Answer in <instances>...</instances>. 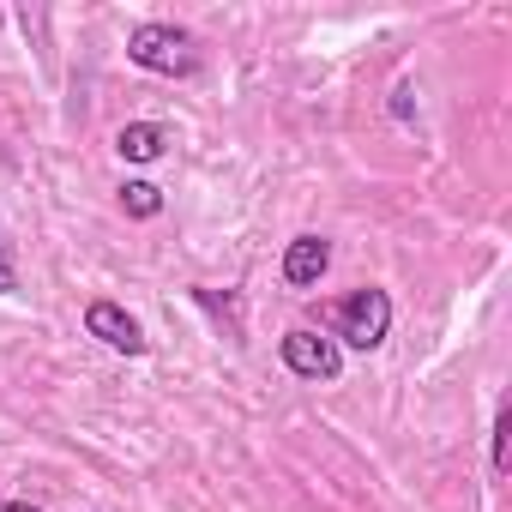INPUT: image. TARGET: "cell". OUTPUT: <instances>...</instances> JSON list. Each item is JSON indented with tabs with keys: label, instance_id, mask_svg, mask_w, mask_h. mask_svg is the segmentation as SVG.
Segmentation results:
<instances>
[{
	"label": "cell",
	"instance_id": "cell-1",
	"mask_svg": "<svg viewBox=\"0 0 512 512\" xmlns=\"http://www.w3.org/2000/svg\"><path fill=\"white\" fill-rule=\"evenodd\" d=\"M127 61L145 67V73H163V79H193L199 73V43L181 25H133Z\"/></svg>",
	"mask_w": 512,
	"mask_h": 512
},
{
	"label": "cell",
	"instance_id": "cell-2",
	"mask_svg": "<svg viewBox=\"0 0 512 512\" xmlns=\"http://www.w3.org/2000/svg\"><path fill=\"white\" fill-rule=\"evenodd\" d=\"M332 320H338V338H344L350 350H374V344H386V332H392V296L368 284V290L344 296Z\"/></svg>",
	"mask_w": 512,
	"mask_h": 512
},
{
	"label": "cell",
	"instance_id": "cell-3",
	"mask_svg": "<svg viewBox=\"0 0 512 512\" xmlns=\"http://www.w3.org/2000/svg\"><path fill=\"white\" fill-rule=\"evenodd\" d=\"M278 350H284V368L302 374V380H338V374H344V350H338V338H326V332L296 326V332H284Z\"/></svg>",
	"mask_w": 512,
	"mask_h": 512
},
{
	"label": "cell",
	"instance_id": "cell-4",
	"mask_svg": "<svg viewBox=\"0 0 512 512\" xmlns=\"http://www.w3.org/2000/svg\"><path fill=\"white\" fill-rule=\"evenodd\" d=\"M85 332H91L97 344H109L115 356H145L139 320H133L127 308H115V302H91V308H85Z\"/></svg>",
	"mask_w": 512,
	"mask_h": 512
},
{
	"label": "cell",
	"instance_id": "cell-5",
	"mask_svg": "<svg viewBox=\"0 0 512 512\" xmlns=\"http://www.w3.org/2000/svg\"><path fill=\"white\" fill-rule=\"evenodd\" d=\"M326 266H332V241H326V235H296V241H290V253H284V278H290L296 290L320 284V278H326Z\"/></svg>",
	"mask_w": 512,
	"mask_h": 512
},
{
	"label": "cell",
	"instance_id": "cell-6",
	"mask_svg": "<svg viewBox=\"0 0 512 512\" xmlns=\"http://www.w3.org/2000/svg\"><path fill=\"white\" fill-rule=\"evenodd\" d=\"M169 145H175V139H169V127H157V121H127V127L115 133V151H121L127 163H157Z\"/></svg>",
	"mask_w": 512,
	"mask_h": 512
},
{
	"label": "cell",
	"instance_id": "cell-7",
	"mask_svg": "<svg viewBox=\"0 0 512 512\" xmlns=\"http://www.w3.org/2000/svg\"><path fill=\"white\" fill-rule=\"evenodd\" d=\"M121 205H127L133 217H157V211H163V193H157L151 181H127V187H121Z\"/></svg>",
	"mask_w": 512,
	"mask_h": 512
},
{
	"label": "cell",
	"instance_id": "cell-8",
	"mask_svg": "<svg viewBox=\"0 0 512 512\" xmlns=\"http://www.w3.org/2000/svg\"><path fill=\"white\" fill-rule=\"evenodd\" d=\"M19 290V253H13V241H0V296H13Z\"/></svg>",
	"mask_w": 512,
	"mask_h": 512
},
{
	"label": "cell",
	"instance_id": "cell-9",
	"mask_svg": "<svg viewBox=\"0 0 512 512\" xmlns=\"http://www.w3.org/2000/svg\"><path fill=\"white\" fill-rule=\"evenodd\" d=\"M506 434H512V416L500 410L494 416V470H506Z\"/></svg>",
	"mask_w": 512,
	"mask_h": 512
},
{
	"label": "cell",
	"instance_id": "cell-10",
	"mask_svg": "<svg viewBox=\"0 0 512 512\" xmlns=\"http://www.w3.org/2000/svg\"><path fill=\"white\" fill-rule=\"evenodd\" d=\"M0 512H37V506H25V500H7V506H0Z\"/></svg>",
	"mask_w": 512,
	"mask_h": 512
}]
</instances>
